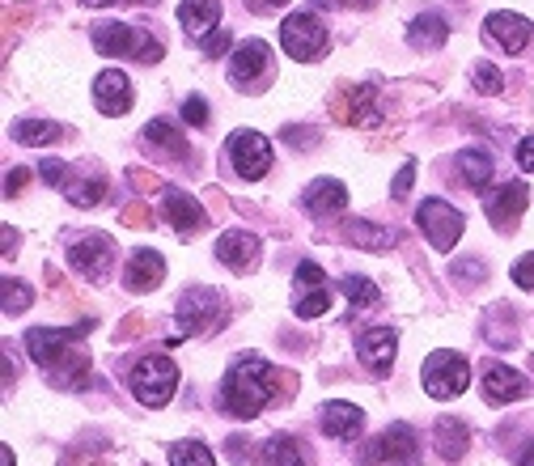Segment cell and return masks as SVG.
<instances>
[{
    "label": "cell",
    "instance_id": "obj_27",
    "mask_svg": "<svg viewBox=\"0 0 534 466\" xmlns=\"http://www.w3.org/2000/svg\"><path fill=\"white\" fill-rule=\"evenodd\" d=\"M407 39H412L416 51H437V47H445V39H450V26H445L437 13H424L412 22V34H407Z\"/></svg>",
    "mask_w": 534,
    "mask_h": 466
},
{
    "label": "cell",
    "instance_id": "obj_28",
    "mask_svg": "<svg viewBox=\"0 0 534 466\" xmlns=\"http://www.w3.org/2000/svg\"><path fill=\"white\" fill-rule=\"evenodd\" d=\"M340 233H344V242L365 246V250H390V246H395V233H386V229L369 225V221H344Z\"/></svg>",
    "mask_w": 534,
    "mask_h": 466
},
{
    "label": "cell",
    "instance_id": "obj_6",
    "mask_svg": "<svg viewBox=\"0 0 534 466\" xmlns=\"http://www.w3.org/2000/svg\"><path fill=\"white\" fill-rule=\"evenodd\" d=\"M280 43L297 64H310V60H318L327 51V30H323V22H318L314 13H293L289 22L280 26Z\"/></svg>",
    "mask_w": 534,
    "mask_h": 466
},
{
    "label": "cell",
    "instance_id": "obj_47",
    "mask_svg": "<svg viewBox=\"0 0 534 466\" xmlns=\"http://www.w3.org/2000/svg\"><path fill=\"white\" fill-rule=\"evenodd\" d=\"M140 327H145V318H140V314L123 318V327L115 331V344H132V339H136V331H140Z\"/></svg>",
    "mask_w": 534,
    "mask_h": 466
},
{
    "label": "cell",
    "instance_id": "obj_56",
    "mask_svg": "<svg viewBox=\"0 0 534 466\" xmlns=\"http://www.w3.org/2000/svg\"><path fill=\"white\" fill-rule=\"evenodd\" d=\"M136 5H145V0H136Z\"/></svg>",
    "mask_w": 534,
    "mask_h": 466
},
{
    "label": "cell",
    "instance_id": "obj_41",
    "mask_svg": "<svg viewBox=\"0 0 534 466\" xmlns=\"http://www.w3.org/2000/svg\"><path fill=\"white\" fill-rule=\"evenodd\" d=\"M26 183H30V170H26V166H13V170L5 174V200H17Z\"/></svg>",
    "mask_w": 534,
    "mask_h": 466
},
{
    "label": "cell",
    "instance_id": "obj_32",
    "mask_svg": "<svg viewBox=\"0 0 534 466\" xmlns=\"http://www.w3.org/2000/svg\"><path fill=\"white\" fill-rule=\"evenodd\" d=\"M267 462L272 466H306V450L297 437H272L267 441Z\"/></svg>",
    "mask_w": 534,
    "mask_h": 466
},
{
    "label": "cell",
    "instance_id": "obj_15",
    "mask_svg": "<svg viewBox=\"0 0 534 466\" xmlns=\"http://www.w3.org/2000/svg\"><path fill=\"white\" fill-rule=\"evenodd\" d=\"M484 394H488V403H518V399L530 394V382L513 365L488 361L484 365Z\"/></svg>",
    "mask_w": 534,
    "mask_h": 466
},
{
    "label": "cell",
    "instance_id": "obj_43",
    "mask_svg": "<svg viewBox=\"0 0 534 466\" xmlns=\"http://www.w3.org/2000/svg\"><path fill=\"white\" fill-rule=\"evenodd\" d=\"M513 280H518L522 289H530V293H534V255H522L518 263H513Z\"/></svg>",
    "mask_w": 534,
    "mask_h": 466
},
{
    "label": "cell",
    "instance_id": "obj_39",
    "mask_svg": "<svg viewBox=\"0 0 534 466\" xmlns=\"http://www.w3.org/2000/svg\"><path fill=\"white\" fill-rule=\"evenodd\" d=\"M412 183H416V166L407 161V166H399V174H395V187H390V200H407V191H412Z\"/></svg>",
    "mask_w": 534,
    "mask_h": 466
},
{
    "label": "cell",
    "instance_id": "obj_11",
    "mask_svg": "<svg viewBox=\"0 0 534 466\" xmlns=\"http://www.w3.org/2000/svg\"><path fill=\"white\" fill-rule=\"evenodd\" d=\"M272 73V51H267L263 39H251L234 51V60H229V81L238 89H259Z\"/></svg>",
    "mask_w": 534,
    "mask_h": 466
},
{
    "label": "cell",
    "instance_id": "obj_2",
    "mask_svg": "<svg viewBox=\"0 0 534 466\" xmlns=\"http://www.w3.org/2000/svg\"><path fill=\"white\" fill-rule=\"evenodd\" d=\"M94 327V322H81L73 331H51V327H34L26 335V348L30 356L47 369L51 386L60 390H81L89 382V348L81 344L85 331Z\"/></svg>",
    "mask_w": 534,
    "mask_h": 466
},
{
    "label": "cell",
    "instance_id": "obj_42",
    "mask_svg": "<svg viewBox=\"0 0 534 466\" xmlns=\"http://www.w3.org/2000/svg\"><path fill=\"white\" fill-rule=\"evenodd\" d=\"M229 43H234V39H229V30H217V34H208V39H204V56H208V60L225 56V51H229Z\"/></svg>",
    "mask_w": 534,
    "mask_h": 466
},
{
    "label": "cell",
    "instance_id": "obj_50",
    "mask_svg": "<svg viewBox=\"0 0 534 466\" xmlns=\"http://www.w3.org/2000/svg\"><path fill=\"white\" fill-rule=\"evenodd\" d=\"M323 9H348V5H361V9H369L373 0H318Z\"/></svg>",
    "mask_w": 534,
    "mask_h": 466
},
{
    "label": "cell",
    "instance_id": "obj_10",
    "mask_svg": "<svg viewBox=\"0 0 534 466\" xmlns=\"http://www.w3.org/2000/svg\"><path fill=\"white\" fill-rule=\"evenodd\" d=\"M365 458L369 462H390V466H416L420 462V441L407 424H390L382 437H373Z\"/></svg>",
    "mask_w": 534,
    "mask_h": 466
},
{
    "label": "cell",
    "instance_id": "obj_16",
    "mask_svg": "<svg viewBox=\"0 0 534 466\" xmlns=\"http://www.w3.org/2000/svg\"><path fill=\"white\" fill-rule=\"evenodd\" d=\"M526 200H530V191H526V183H505V187H496L492 195H488V221L496 225V229H513L518 225V217L526 212Z\"/></svg>",
    "mask_w": 534,
    "mask_h": 466
},
{
    "label": "cell",
    "instance_id": "obj_20",
    "mask_svg": "<svg viewBox=\"0 0 534 466\" xmlns=\"http://www.w3.org/2000/svg\"><path fill=\"white\" fill-rule=\"evenodd\" d=\"M306 212L310 217H335V212H344L348 204V187L344 183H335V178H318V183L306 187Z\"/></svg>",
    "mask_w": 534,
    "mask_h": 466
},
{
    "label": "cell",
    "instance_id": "obj_26",
    "mask_svg": "<svg viewBox=\"0 0 534 466\" xmlns=\"http://www.w3.org/2000/svg\"><path fill=\"white\" fill-rule=\"evenodd\" d=\"M145 140L153 149H162L166 157H178V161H187L191 157V145H187V136L174 128L170 119H153L149 128H145Z\"/></svg>",
    "mask_w": 534,
    "mask_h": 466
},
{
    "label": "cell",
    "instance_id": "obj_48",
    "mask_svg": "<svg viewBox=\"0 0 534 466\" xmlns=\"http://www.w3.org/2000/svg\"><path fill=\"white\" fill-rule=\"evenodd\" d=\"M518 166H522V170H534V136L518 140Z\"/></svg>",
    "mask_w": 534,
    "mask_h": 466
},
{
    "label": "cell",
    "instance_id": "obj_8",
    "mask_svg": "<svg viewBox=\"0 0 534 466\" xmlns=\"http://www.w3.org/2000/svg\"><path fill=\"white\" fill-rule=\"evenodd\" d=\"M178 322H183L187 335L212 331L217 322H225V301H221V293H212V289H187L183 297H178Z\"/></svg>",
    "mask_w": 534,
    "mask_h": 466
},
{
    "label": "cell",
    "instance_id": "obj_14",
    "mask_svg": "<svg viewBox=\"0 0 534 466\" xmlns=\"http://www.w3.org/2000/svg\"><path fill=\"white\" fill-rule=\"evenodd\" d=\"M162 208H166L170 225L178 229V238H195V233H200V229L208 225L200 200H191V195H187V191H178V187H162Z\"/></svg>",
    "mask_w": 534,
    "mask_h": 466
},
{
    "label": "cell",
    "instance_id": "obj_17",
    "mask_svg": "<svg viewBox=\"0 0 534 466\" xmlns=\"http://www.w3.org/2000/svg\"><path fill=\"white\" fill-rule=\"evenodd\" d=\"M94 102L102 115H128L132 111V81L119 73V68H106L94 81Z\"/></svg>",
    "mask_w": 534,
    "mask_h": 466
},
{
    "label": "cell",
    "instance_id": "obj_31",
    "mask_svg": "<svg viewBox=\"0 0 534 466\" xmlns=\"http://www.w3.org/2000/svg\"><path fill=\"white\" fill-rule=\"evenodd\" d=\"M64 195H68L73 204H81V208H94V204L106 200V178L94 174V178H73V183L64 178Z\"/></svg>",
    "mask_w": 534,
    "mask_h": 466
},
{
    "label": "cell",
    "instance_id": "obj_54",
    "mask_svg": "<svg viewBox=\"0 0 534 466\" xmlns=\"http://www.w3.org/2000/svg\"><path fill=\"white\" fill-rule=\"evenodd\" d=\"M85 5H94V9H106V5H115V0H85Z\"/></svg>",
    "mask_w": 534,
    "mask_h": 466
},
{
    "label": "cell",
    "instance_id": "obj_40",
    "mask_svg": "<svg viewBox=\"0 0 534 466\" xmlns=\"http://www.w3.org/2000/svg\"><path fill=\"white\" fill-rule=\"evenodd\" d=\"M501 73H496V68H488V64H479L475 68V89H484V94H501Z\"/></svg>",
    "mask_w": 534,
    "mask_h": 466
},
{
    "label": "cell",
    "instance_id": "obj_12",
    "mask_svg": "<svg viewBox=\"0 0 534 466\" xmlns=\"http://www.w3.org/2000/svg\"><path fill=\"white\" fill-rule=\"evenodd\" d=\"M229 161L242 178H263L267 166H272V145L259 132H234L229 136Z\"/></svg>",
    "mask_w": 534,
    "mask_h": 466
},
{
    "label": "cell",
    "instance_id": "obj_46",
    "mask_svg": "<svg viewBox=\"0 0 534 466\" xmlns=\"http://www.w3.org/2000/svg\"><path fill=\"white\" fill-rule=\"evenodd\" d=\"M39 178H43V183L47 187H64V161H39Z\"/></svg>",
    "mask_w": 534,
    "mask_h": 466
},
{
    "label": "cell",
    "instance_id": "obj_1",
    "mask_svg": "<svg viewBox=\"0 0 534 466\" xmlns=\"http://www.w3.org/2000/svg\"><path fill=\"white\" fill-rule=\"evenodd\" d=\"M297 378L293 373H280L263 361V356H238L234 365L225 369L221 382V407L238 420H255L259 411L276 399V394H293Z\"/></svg>",
    "mask_w": 534,
    "mask_h": 466
},
{
    "label": "cell",
    "instance_id": "obj_24",
    "mask_svg": "<svg viewBox=\"0 0 534 466\" xmlns=\"http://www.w3.org/2000/svg\"><path fill=\"white\" fill-rule=\"evenodd\" d=\"M365 424V411L356 403H327L323 407V433L327 437H356V428Z\"/></svg>",
    "mask_w": 534,
    "mask_h": 466
},
{
    "label": "cell",
    "instance_id": "obj_34",
    "mask_svg": "<svg viewBox=\"0 0 534 466\" xmlns=\"http://www.w3.org/2000/svg\"><path fill=\"white\" fill-rule=\"evenodd\" d=\"M340 289H344V297L352 301V310L378 306V284L365 280V276H344V280H340Z\"/></svg>",
    "mask_w": 534,
    "mask_h": 466
},
{
    "label": "cell",
    "instance_id": "obj_18",
    "mask_svg": "<svg viewBox=\"0 0 534 466\" xmlns=\"http://www.w3.org/2000/svg\"><path fill=\"white\" fill-rule=\"evenodd\" d=\"M395 348H399V339H395V331H390V327H373V331H365L361 339H356V356H361L365 369H373V373L390 369V361H395Z\"/></svg>",
    "mask_w": 534,
    "mask_h": 466
},
{
    "label": "cell",
    "instance_id": "obj_4",
    "mask_svg": "<svg viewBox=\"0 0 534 466\" xmlns=\"http://www.w3.org/2000/svg\"><path fill=\"white\" fill-rule=\"evenodd\" d=\"M420 382H424V390H429L433 399H454V394H462L471 386V365H467V356L462 352L441 348V352H433L429 361H424Z\"/></svg>",
    "mask_w": 534,
    "mask_h": 466
},
{
    "label": "cell",
    "instance_id": "obj_22",
    "mask_svg": "<svg viewBox=\"0 0 534 466\" xmlns=\"http://www.w3.org/2000/svg\"><path fill=\"white\" fill-rule=\"evenodd\" d=\"M166 280V259L157 250H136L128 263V289L132 293H153Z\"/></svg>",
    "mask_w": 534,
    "mask_h": 466
},
{
    "label": "cell",
    "instance_id": "obj_44",
    "mask_svg": "<svg viewBox=\"0 0 534 466\" xmlns=\"http://www.w3.org/2000/svg\"><path fill=\"white\" fill-rule=\"evenodd\" d=\"M183 119L195 123V128H204V123H208V106H204V98H187V102H183Z\"/></svg>",
    "mask_w": 534,
    "mask_h": 466
},
{
    "label": "cell",
    "instance_id": "obj_52",
    "mask_svg": "<svg viewBox=\"0 0 534 466\" xmlns=\"http://www.w3.org/2000/svg\"><path fill=\"white\" fill-rule=\"evenodd\" d=\"M246 5H251L255 13H272L276 5H284V0H246Z\"/></svg>",
    "mask_w": 534,
    "mask_h": 466
},
{
    "label": "cell",
    "instance_id": "obj_51",
    "mask_svg": "<svg viewBox=\"0 0 534 466\" xmlns=\"http://www.w3.org/2000/svg\"><path fill=\"white\" fill-rule=\"evenodd\" d=\"M513 458H518V466H534V437L522 445V450L518 454H513Z\"/></svg>",
    "mask_w": 534,
    "mask_h": 466
},
{
    "label": "cell",
    "instance_id": "obj_30",
    "mask_svg": "<svg viewBox=\"0 0 534 466\" xmlns=\"http://www.w3.org/2000/svg\"><path fill=\"white\" fill-rule=\"evenodd\" d=\"M458 174H462V183L467 187H488L492 183V157L488 153H479V149H467V153H458Z\"/></svg>",
    "mask_w": 534,
    "mask_h": 466
},
{
    "label": "cell",
    "instance_id": "obj_37",
    "mask_svg": "<svg viewBox=\"0 0 534 466\" xmlns=\"http://www.w3.org/2000/svg\"><path fill=\"white\" fill-rule=\"evenodd\" d=\"M119 225H128V229H140V225H153V212H149V204H128L119 212Z\"/></svg>",
    "mask_w": 534,
    "mask_h": 466
},
{
    "label": "cell",
    "instance_id": "obj_13",
    "mask_svg": "<svg viewBox=\"0 0 534 466\" xmlns=\"http://www.w3.org/2000/svg\"><path fill=\"white\" fill-rule=\"evenodd\" d=\"M68 263H73L81 276L102 280V276H106V267L115 263V242L106 238V233H85L81 242L68 246Z\"/></svg>",
    "mask_w": 534,
    "mask_h": 466
},
{
    "label": "cell",
    "instance_id": "obj_49",
    "mask_svg": "<svg viewBox=\"0 0 534 466\" xmlns=\"http://www.w3.org/2000/svg\"><path fill=\"white\" fill-rule=\"evenodd\" d=\"M132 183L140 191H157V187H162V183H157V174H145V170H132Z\"/></svg>",
    "mask_w": 534,
    "mask_h": 466
},
{
    "label": "cell",
    "instance_id": "obj_55",
    "mask_svg": "<svg viewBox=\"0 0 534 466\" xmlns=\"http://www.w3.org/2000/svg\"><path fill=\"white\" fill-rule=\"evenodd\" d=\"M0 458H5V466H13V450H9V445H5V450H0Z\"/></svg>",
    "mask_w": 534,
    "mask_h": 466
},
{
    "label": "cell",
    "instance_id": "obj_21",
    "mask_svg": "<svg viewBox=\"0 0 534 466\" xmlns=\"http://www.w3.org/2000/svg\"><path fill=\"white\" fill-rule=\"evenodd\" d=\"M217 259L225 267H234V272H251L255 259H259V238L255 233H225V238L217 242Z\"/></svg>",
    "mask_w": 534,
    "mask_h": 466
},
{
    "label": "cell",
    "instance_id": "obj_19",
    "mask_svg": "<svg viewBox=\"0 0 534 466\" xmlns=\"http://www.w3.org/2000/svg\"><path fill=\"white\" fill-rule=\"evenodd\" d=\"M484 30H488L492 43H501V47L509 51V56H518V51L530 43V30H534V26L526 22L522 13H492L488 22H484Z\"/></svg>",
    "mask_w": 534,
    "mask_h": 466
},
{
    "label": "cell",
    "instance_id": "obj_23",
    "mask_svg": "<svg viewBox=\"0 0 534 466\" xmlns=\"http://www.w3.org/2000/svg\"><path fill=\"white\" fill-rule=\"evenodd\" d=\"M178 22L191 39H208V30H217L221 22V0H183L178 5Z\"/></svg>",
    "mask_w": 534,
    "mask_h": 466
},
{
    "label": "cell",
    "instance_id": "obj_38",
    "mask_svg": "<svg viewBox=\"0 0 534 466\" xmlns=\"http://www.w3.org/2000/svg\"><path fill=\"white\" fill-rule=\"evenodd\" d=\"M318 284H327L323 267H318V263H301V267H297V289L306 293V289H318Z\"/></svg>",
    "mask_w": 534,
    "mask_h": 466
},
{
    "label": "cell",
    "instance_id": "obj_35",
    "mask_svg": "<svg viewBox=\"0 0 534 466\" xmlns=\"http://www.w3.org/2000/svg\"><path fill=\"white\" fill-rule=\"evenodd\" d=\"M297 318H323L331 310V293H327V284H318V289H306L297 297Z\"/></svg>",
    "mask_w": 534,
    "mask_h": 466
},
{
    "label": "cell",
    "instance_id": "obj_45",
    "mask_svg": "<svg viewBox=\"0 0 534 466\" xmlns=\"http://www.w3.org/2000/svg\"><path fill=\"white\" fill-rule=\"evenodd\" d=\"M284 145H293V149H314L318 136H314L310 128H289V132H284Z\"/></svg>",
    "mask_w": 534,
    "mask_h": 466
},
{
    "label": "cell",
    "instance_id": "obj_29",
    "mask_svg": "<svg viewBox=\"0 0 534 466\" xmlns=\"http://www.w3.org/2000/svg\"><path fill=\"white\" fill-rule=\"evenodd\" d=\"M9 136L17 140V145H34V149H39V145H56L64 132L56 128V123H43V119H17Z\"/></svg>",
    "mask_w": 534,
    "mask_h": 466
},
{
    "label": "cell",
    "instance_id": "obj_9",
    "mask_svg": "<svg viewBox=\"0 0 534 466\" xmlns=\"http://www.w3.org/2000/svg\"><path fill=\"white\" fill-rule=\"evenodd\" d=\"M416 225L429 233V242L437 250H450L458 238H462V212L450 208L445 200H424L420 212H416Z\"/></svg>",
    "mask_w": 534,
    "mask_h": 466
},
{
    "label": "cell",
    "instance_id": "obj_53",
    "mask_svg": "<svg viewBox=\"0 0 534 466\" xmlns=\"http://www.w3.org/2000/svg\"><path fill=\"white\" fill-rule=\"evenodd\" d=\"M0 233H5V259H9V255H13V246H17V229H13V225H5Z\"/></svg>",
    "mask_w": 534,
    "mask_h": 466
},
{
    "label": "cell",
    "instance_id": "obj_3",
    "mask_svg": "<svg viewBox=\"0 0 534 466\" xmlns=\"http://www.w3.org/2000/svg\"><path fill=\"white\" fill-rule=\"evenodd\" d=\"M94 47L102 51V56H132L140 64L162 60V43H153L145 30L123 26V22H98L94 26Z\"/></svg>",
    "mask_w": 534,
    "mask_h": 466
},
{
    "label": "cell",
    "instance_id": "obj_7",
    "mask_svg": "<svg viewBox=\"0 0 534 466\" xmlns=\"http://www.w3.org/2000/svg\"><path fill=\"white\" fill-rule=\"evenodd\" d=\"M331 119L344 123V128H382L378 89H373V85L335 89V98H331Z\"/></svg>",
    "mask_w": 534,
    "mask_h": 466
},
{
    "label": "cell",
    "instance_id": "obj_33",
    "mask_svg": "<svg viewBox=\"0 0 534 466\" xmlns=\"http://www.w3.org/2000/svg\"><path fill=\"white\" fill-rule=\"evenodd\" d=\"M170 466H217L208 445L200 441H174L170 445Z\"/></svg>",
    "mask_w": 534,
    "mask_h": 466
},
{
    "label": "cell",
    "instance_id": "obj_25",
    "mask_svg": "<svg viewBox=\"0 0 534 466\" xmlns=\"http://www.w3.org/2000/svg\"><path fill=\"white\" fill-rule=\"evenodd\" d=\"M433 445H437V454L445 462H458L462 454H467V424L454 420V416H441L437 428H433Z\"/></svg>",
    "mask_w": 534,
    "mask_h": 466
},
{
    "label": "cell",
    "instance_id": "obj_5",
    "mask_svg": "<svg viewBox=\"0 0 534 466\" xmlns=\"http://www.w3.org/2000/svg\"><path fill=\"white\" fill-rule=\"evenodd\" d=\"M174 386H178V365L170 356H145V361L132 369V390L145 407H166Z\"/></svg>",
    "mask_w": 534,
    "mask_h": 466
},
{
    "label": "cell",
    "instance_id": "obj_36",
    "mask_svg": "<svg viewBox=\"0 0 534 466\" xmlns=\"http://www.w3.org/2000/svg\"><path fill=\"white\" fill-rule=\"evenodd\" d=\"M0 293H5V314H22V310H30V284L5 276V280H0Z\"/></svg>",
    "mask_w": 534,
    "mask_h": 466
}]
</instances>
